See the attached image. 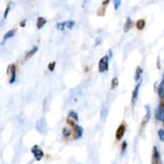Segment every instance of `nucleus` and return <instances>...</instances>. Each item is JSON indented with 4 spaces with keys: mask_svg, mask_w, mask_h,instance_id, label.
Wrapping results in <instances>:
<instances>
[{
    "mask_svg": "<svg viewBox=\"0 0 164 164\" xmlns=\"http://www.w3.org/2000/svg\"><path fill=\"white\" fill-rule=\"evenodd\" d=\"M55 68H56V61H52V62H50V63H48V67H47L48 71H50V72H54Z\"/></svg>",
    "mask_w": 164,
    "mask_h": 164,
    "instance_id": "412c9836",
    "label": "nucleus"
},
{
    "mask_svg": "<svg viewBox=\"0 0 164 164\" xmlns=\"http://www.w3.org/2000/svg\"><path fill=\"white\" fill-rule=\"evenodd\" d=\"M62 134H63L65 137H69L70 135L72 134V131H71L69 128H63V130H62Z\"/></svg>",
    "mask_w": 164,
    "mask_h": 164,
    "instance_id": "aec40b11",
    "label": "nucleus"
},
{
    "mask_svg": "<svg viewBox=\"0 0 164 164\" xmlns=\"http://www.w3.org/2000/svg\"><path fill=\"white\" fill-rule=\"evenodd\" d=\"M31 153L33 154V157H35V159L37 161L42 160L43 157H44V151H43L42 149H41V147L38 145H35L31 148Z\"/></svg>",
    "mask_w": 164,
    "mask_h": 164,
    "instance_id": "7ed1b4c3",
    "label": "nucleus"
},
{
    "mask_svg": "<svg viewBox=\"0 0 164 164\" xmlns=\"http://www.w3.org/2000/svg\"><path fill=\"white\" fill-rule=\"evenodd\" d=\"M37 52H38V46H33V47H32V48H31V50L26 54V56H25V60H28L29 58H31L35 53H37Z\"/></svg>",
    "mask_w": 164,
    "mask_h": 164,
    "instance_id": "4468645a",
    "label": "nucleus"
},
{
    "mask_svg": "<svg viewBox=\"0 0 164 164\" xmlns=\"http://www.w3.org/2000/svg\"><path fill=\"white\" fill-rule=\"evenodd\" d=\"M67 125L70 127H72V128H74V127L76 126V121L71 118H67Z\"/></svg>",
    "mask_w": 164,
    "mask_h": 164,
    "instance_id": "5701e85b",
    "label": "nucleus"
},
{
    "mask_svg": "<svg viewBox=\"0 0 164 164\" xmlns=\"http://www.w3.org/2000/svg\"><path fill=\"white\" fill-rule=\"evenodd\" d=\"M163 80H164V71H163Z\"/></svg>",
    "mask_w": 164,
    "mask_h": 164,
    "instance_id": "c756f323",
    "label": "nucleus"
},
{
    "mask_svg": "<svg viewBox=\"0 0 164 164\" xmlns=\"http://www.w3.org/2000/svg\"><path fill=\"white\" fill-rule=\"evenodd\" d=\"M145 25H146L145 19H138L137 22L135 23V26H136V29H137V30H143V29L145 28Z\"/></svg>",
    "mask_w": 164,
    "mask_h": 164,
    "instance_id": "dca6fc26",
    "label": "nucleus"
},
{
    "mask_svg": "<svg viewBox=\"0 0 164 164\" xmlns=\"http://www.w3.org/2000/svg\"><path fill=\"white\" fill-rule=\"evenodd\" d=\"M7 73L10 75V78H9V84H14V83H15V80H16V67H15V65H9Z\"/></svg>",
    "mask_w": 164,
    "mask_h": 164,
    "instance_id": "423d86ee",
    "label": "nucleus"
},
{
    "mask_svg": "<svg viewBox=\"0 0 164 164\" xmlns=\"http://www.w3.org/2000/svg\"><path fill=\"white\" fill-rule=\"evenodd\" d=\"M68 118H71V119H73V120L77 121V120H78V115H77L76 112L70 111V112H69V114H68Z\"/></svg>",
    "mask_w": 164,
    "mask_h": 164,
    "instance_id": "a211bd4d",
    "label": "nucleus"
},
{
    "mask_svg": "<svg viewBox=\"0 0 164 164\" xmlns=\"http://www.w3.org/2000/svg\"><path fill=\"white\" fill-rule=\"evenodd\" d=\"M14 4V2L13 1H10L8 3V5H7V8H5V10H4V13H3V18L5 19L7 17H8L9 15V13H10V11H11V8H12V5Z\"/></svg>",
    "mask_w": 164,
    "mask_h": 164,
    "instance_id": "f3484780",
    "label": "nucleus"
},
{
    "mask_svg": "<svg viewBox=\"0 0 164 164\" xmlns=\"http://www.w3.org/2000/svg\"><path fill=\"white\" fill-rule=\"evenodd\" d=\"M99 42L101 43V38H97V41H95V45H98Z\"/></svg>",
    "mask_w": 164,
    "mask_h": 164,
    "instance_id": "c85d7f7f",
    "label": "nucleus"
},
{
    "mask_svg": "<svg viewBox=\"0 0 164 164\" xmlns=\"http://www.w3.org/2000/svg\"><path fill=\"white\" fill-rule=\"evenodd\" d=\"M158 137H159V140H160L161 142L164 143V130L163 129H160L158 131Z\"/></svg>",
    "mask_w": 164,
    "mask_h": 164,
    "instance_id": "4be33fe9",
    "label": "nucleus"
},
{
    "mask_svg": "<svg viewBox=\"0 0 164 164\" xmlns=\"http://www.w3.org/2000/svg\"><path fill=\"white\" fill-rule=\"evenodd\" d=\"M46 23H47V19L43 16H39L38 19H37V28L38 29H42L43 27L45 26Z\"/></svg>",
    "mask_w": 164,
    "mask_h": 164,
    "instance_id": "f8f14e48",
    "label": "nucleus"
},
{
    "mask_svg": "<svg viewBox=\"0 0 164 164\" xmlns=\"http://www.w3.org/2000/svg\"><path fill=\"white\" fill-rule=\"evenodd\" d=\"M151 164H162L161 162V154L157 146L152 147V156H151Z\"/></svg>",
    "mask_w": 164,
    "mask_h": 164,
    "instance_id": "39448f33",
    "label": "nucleus"
},
{
    "mask_svg": "<svg viewBox=\"0 0 164 164\" xmlns=\"http://www.w3.org/2000/svg\"><path fill=\"white\" fill-rule=\"evenodd\" d=\"M119 84V80H118V77H113V80H112V84H111V89L112 90H114L117 88Z\"/></svg>",
    "mask_w": 164,
    "mask_h": 164,
    "instance_id": "6ab92c4d",
    "label": "nucleus"
},
{
    "mask_svg": "<svg viewBox=\"0 0 164 164\" xmlns=\"http://www.w3.org/2000/svg\"><path fill=\"white\" fill-rule=\"evenodd\" d=\"M111 2V0H103V2H102V7H105L106 8L107 4Z\"/></svg>",
    "mask_w": 164,
    "mask_h": 164,
    "instance_id": "bb28decb",
    "label": "nucleus"
},
{
    "mask_svg": "<svg viewBox=\"0 0 164 164\" xmlns=\"http://www.w3.org/2000/svg\"><path fill=\"white\" fill-rule=\"evenodd\" d=\"M113 2H114V9L118 10L120 8V5H121V0H113Z\"/></svg>",
    "mask_w": 164,
    "mask_h": 164,
    "instance_id": "b1692460",
    "label": "nucleus"
},
{
    "mask_svg": "<svg viewBox=\"0 0 164 164\" xmlns=\"http://www.w3.org/2000/svg\"><path fill=\"white\" fill-rule=\"evenodd\" d=\"M75 26V22L70 19V20H65V22H59L56 24V28L60 31H65L67 29L71 30L73 27Z\"/></svg>",
    "mask_w": 164,
    "mask_h": 164,
    "instance_id": "f257e3e1",
    "label": "nucleus"
},
{
    "mask_svg": "<svg viewBox=\"0 0 164 164\" xmlns=\"http://www.w3.org/2000/svg\"><path fill=\"white\" fill-rule=\"evenodd\" d=\"M16 33V30L15 29H11V30H9L8 32H5V35H3V38H2V41H1V45H3L4 43L7 42L8 40L12 39Z\"/></svg>",
    "mask_w": 164,
    "mask_h": 164,
    "instance_id": "9d476101",
    "label": "nucleus"
},
{
    "mask_svg": "<svg viewBox=\"0 0 164 164\" xmlns=\"http://www.w3.org/2000/svg\"><path fill=\"white\" fill-rule=\"evenodd\" d=\"M142 75H143V69H142L141 67H137L136 70H135V74H134V80L138 83L142 78Z\"/></svg>",
    "mask_w": 164,
    "mask_h": 164,
    "instance_id": "ddd939ff",
    "label": "nucleus"
},
{
    "mask_svg": "<svg viewBox=\"0 0 164 164\" xmlns=\"http://www.w3.org/2000/svg\"><path fill=\"white\" fill-rule=\"evenodd\" d=\"M127 147H128V143H127V142H122V144H121V154H123V153L126 152Z\"/></svg>",
    "mask_w": 164,
    "mask_h": 164,
    "instance_id": "393cba45",
    "label": "nucleus"
},
{
    "mask_svg": "<svg viewBox=\"0 0 164 164\" xmlns=\"http://www.w3.org/2000/svg\"><path fill=\"white\" fill-rule=\"evenodd\" d=\"M105 10H106V8H105V7H101V8L98 10V15L103 16L104 14H105Z\"/></svg>",
    "mask_w": 164,
    "mask_h": 164,
    "instance_id": "a878e982",
    "label": "nucleus"
},
{
    "mask_svg": "<svg viewBox=\"0 0 164 164\" xmlns=\"http://www.w3.org/2000/svg\"><path fill=\"white\" fill-rule=\"evenodd\" d=\"M108 60H110L108 56H103V57L100 59L99 67H98L100 73H105L108 71Z\"/></svg>",
    "mask_w": 164,
    "mask_h": 164,
    "instance_id": "f03ea898",
    "label": "nucleus"
},
{
    "mask_svg": "<svg viewBox=\"0 0 164 164\" xmlns=\"http://www.w3.org/2000/svg\"><path fill=\"white\" fill-rule=\"evenodd\" d=\"M126 130H127V123L126 122H122L120 123V126L117 128L116 130V135H115V137H116V141H121L122 137H123V135L126 133Z\"/></svg>",
    "mask_w": 164,
    "mask_h": 164,
    "instance_id": "20e7f679",
    "label": "nucleus"
},
{
    "mask_svg": "<svg viewBox=\"0 0 164 164\" xmlns=\"http://www.w3.org/2000/svg\"><path fill=\"white\" fill-rule=\"evenodd\" d=\"M150 117H151V112H150V108H149V106L147 105L146 106V115L145 117H144V119H143V121H142V129H144L145 128V126L148 123V121L150 120Z\"/></svg>",
    "mask_w": 164,
    "mask_h": 164,
    "instance_id": "1a4fd4ad",
    "label": "nucleus"
},
{
    "mask_svg": "<svg viewBox=\"0 0 164 164\" xmlns=\"http://www.w3.org/2000/svg\"><path fill=\"white\" fill-rule=\"evenodd\" d=\"M26 23H27V20H26V19H24V20H22V22H20V24H19V25H20V27H25V26H26Z\"/></svg>",
    "mask_w": 164,
    "mask_h": 164,
    "instance_id": "cd10ccee",
    "label": "nucleus"
},
{
    "mask_svg": "<svg viewBox=\"0 0 164 164\" xmlns=\"http://www.w3.org/2000/svg\"><path fill=\"white\" fill-rule=\"evenodd\" d=\"M141 84H142V80H140L136 86L134 87L133 91H132V97H131V105L132 107H134L136 101H137V97H138V91H140V88H141Z\"/></svg>",
    "mask_w": 164,
    "mask_h": 164,
    "instance_id": "0eeeda50",
    "label": "nucleus"
},
{
    "mask_svg": "<svg viewBox=\"0 0 164 164\" xmlns=\"http://www.w3.org/2000/svg\"><path fill=\"white\" fill-rule=\"evenodd\" d=\"M83 134H84V129H83L80 126L76 125V126L73 128L72 135H73V138H74V140H78V138H80L83 136Z\"/></svg>",
    "mask_w": 164,
    "mask_h": 164,
    "instance_id": "6e6552de",
    "label": "nucleus"
},
{
    "mask_svg": "<svg viewBox=\"0 0 164 164\" xmlns=\"http://www.w3.org/2000/svg\"><path fill=\"white\" fill-rule=\"evenodd\" d=\"M158 95H159V98H161V97L164 95V80L163 78H162V80H161L159 86H158Z\"/></svg>",
    "mask_w": 164,
    "mask_h": 164,
    "instance_id": "2eb2a0df",
    "label": "nucleus"
},
{
    "mask_svg": "<svg viewBox=\"0 0 164 164\" xmlns=\"http://www.w3.org/2000/svg\"><path fill=\"white\" fill-rule=\"evenodd\" d=\"M133 26H134V22L131 19V17H128L125 25H123V31H125V32H128Z\"/></svg>",
    "mask_w": 164,
    "mask_h": 164,
    "instance_id": "9b49d317",
    "label": "nucleus"
}]
</instances>
